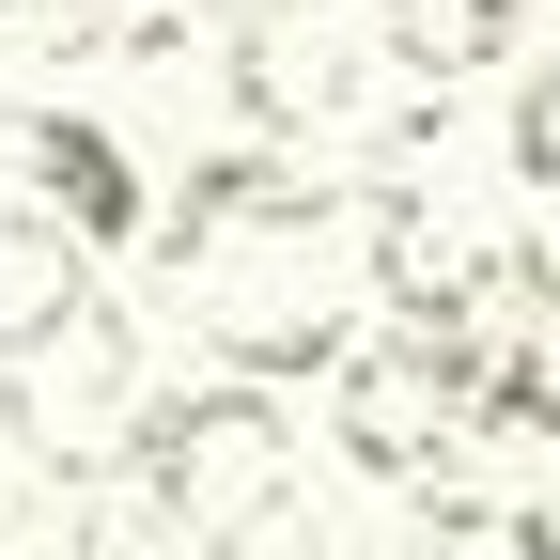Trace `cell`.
Wrapping results in <instances>:
<instances>
[{"mask_svg":"<svg viewBox=\"0 0 560 560\" xmlns=\"http://www.w3.org/2000/svg\"><path fill=\"white\" fill-rule=\"evenodd\" d=\"M327 436H342L359 482H452L482 452V359H467V327L374 312L359 342H342V374H327Z\"/></svg>","mask_w":560,"mask_h":560,"instance_id":"obj_2","label":"cell"},{"mask_svg":"<svg viewBox=\"0 0 560 560\" xmlns=\"http://www.w3.org/2000/svg\"><path fill=\"white\" fill-rule=\"evenodd\" d=\"M234 109H249V140H280V156H312V140H342L374 109V79L342 62V32L327 16H296V0H265V16H234Z\"/></svg>","mask_w":560,"mask_h":560,"instance_id":"obj_4","label":"cell"},{"mask_svg":"<svg viewBox=\"0 0 560 560\" xmlns=\"http://www.w3.org/2000/svg\"><path fill=\"white\" fill-rule=\"evenodd\" d=\"M79 296H94V280H79V249H62L32 202H0V359H16L32 327H62Z\"/></svg>","mask_w":560,"mask_h":560,"instance_id":"obj_7","label":"cell"},{"mask_svg":"<svg viewBox=\"0 0 560 560\" xmlns=\"http://www.w3.org/2000/svg\"><path fill=\"white\" fill-rule=\"evenodd\" d=\"M16 202H32L62 249H140V234H156V187H140V156H125L94 109H32L16 125Z\"/></svg>","mask_w":560,"mask_h":560,"instance_id":"obj_5","label":"cell"},{"mask_svg":"<svg viewBox=\"0 0 560 560\" xmlns=\"http://www.w3.org/2000/svg\"><path fill=\"white\" fill-rule=\"evenodd\" d=\"M499 545H514V560H560V467H545V482H529V499L499 514Z\"/></svg>","mask_w":560,"mask_h":560,"instance_id":"obj_10","label":"cell"},{"mask_svg":"<svg viewBox=\"0 0 560 560\" xmlns=\"http://www.w3.org/2000/svg\"><path fill=\"white\" fill-rule=\"evenodd\" d=\"M109 32V0H0V79H32V62H79Z\"/></svg>","mask_w":560,"mask_h":560,"instance_id":"obj_8","label":"cell"},{"mask_svg":"<svg viewBox=\"0 0 560 560\" xmlns=\"http://www.w3.org/2000/svg\"><path fill=\"white\" fill-rule=\"evenodd\" d=\"M374 47H389L405 94H452V79L529 47V0H374Z\"/></svg>","mask_w":560,"mask_h":560,"instance_id":"obj_6","label":"cell"},{"mask_svg":"<svg viewBox=\"0 0 560 560\" xmlns=\"http://www.w3.org/2000/svg\"><path fill=\"white\" fill-rule=\"evenodd\" d=\"M109 16H125V0H109Z\"/></svg>","mask_w":560,"mask_h":560,"instance_id":"obj_11","label":"cell"},{"mask_svg":"<svg viewBox=\"0 0 560 560\" xmlns=\"http://www.w3.org/2000/svg\"><path fill=\"white\" fill-rule=\"evenodd\" d=\"M140 327L109 312V296H79L62 327H32L16 359H0V436H16L32 467H125V436H140Z\"/></svg>","mask_w":560,"mask_h":560,"instance_id":"obj_3","label":"cell"},{"mask_svg":"<svg viewBox=\"0 0 560 560\" xmlns=\"http://www.w3.org/2000/svg\"><path fill=\"white\" fill-rule=\"evenodd\" d=\"M514 187L560 202V62H529V94H514Z\"/></svg>","mask_w":560,"mask_h":560,"instance_id":"obj_9","label":"cell"},{"mask_svg":"<svg viewBox=\"0 0 560 560\" xmlns=\"http://www.w3.org/2000/svg\"><path fill=\"white\" fill-rule=\"evenodd\" d=\"M280 514H296V420H280V389L249 374H202V389H156L125 436V529L140 545H280Z\"/></svg>","mask_w":560,"mask_h":560,"instance_id":"obj_1","label":"cell"}]
</instances>
